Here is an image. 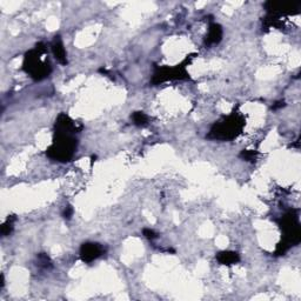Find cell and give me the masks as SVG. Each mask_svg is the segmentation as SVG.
Masks as SVG:
<instances>
[{"instance_id": "6da1fadb", "label": "cell", "mask_w": 301, "mask_h": 301, "mask_svg": "<svg viewBox=\"0 0 301 301\" xmlns=\"http://www.w3.org/2000/svg\"><path fill=\"white\" fill-rule=\"evenodd\" d=\"M278 223L283 236L281 241L276 246L274 255L275 257H281V255H285L293 246L299 245L301 241V230L297 209L292 208L287 211L278 220Z\"/></svg>"}, {"instance_id": "7a4b0ae2", "label": "cell", "mask_w": 301, "mask_h": 301, "mask_svg": "<svg viewBox=\"0 0 301 301\" xmlns=\"http://www.w3.org/2000/svg\"><path fill=\"white\" fill-rule=\"evenodd\" d=\"M246 126V119L238 112H232L230 115L216 121L209 129L206 138L209 140L230 141L239 136Z\"/></svg>"}, {"instance_id": "3957f363", "label": "cell", "mask_w": 301, "mask_h": 301, "mask_svg": "<svg viewBox=\"0 0 301 301\" xmlns=\"http://www.w3.org/2000/svg\"><path fill=\"white\" fill-rule=\"evenodd\" d=\"M46 53V45L38 43L33 50L25 54L23 62V69L36 82H40L51 74L52 67L48 59L43 60L41 55Z\"/></svg>"}, {"instance_id": "277c9868", "label": "cell", "mask_w": 301, "mask_h": 301, "mask_svg": "<svg viewBox=\"0 0 301 301\" xmlns=\"http://www.w3.org/2000/svg\"><path fill=\"white\" fill-rule=\"evenodd\" d=\"M78 140L73 134H64V133H54L52 145L46 149V156L52 160L60 163L71 162L76 155Z\"/></svg>"}, {"instance_id": "5b68a950", "label": "cell", "mask_w": 301, "mask_h": 301, "mask_svg": "<svg viewBox=\"0 0 301 301\" xmlns=\"http://www.w3.org/2000/svg\"><path fill=\"white\" fill-rule=\"evenodd\" d=\"M192 55H187V58L181 64L170 67V66H156L155 73H153L150 84L153 86L160 85L165 82H172V80H190V73L187 72L186 66L192 60Z\"/></svg>"}, {"instance_id": "8992f818", "label": "cell", "mask_w": 301, "mask_h": 301, "mask_svg": "<svg viewBox=\"0 0 301 301\" xmlns=\"http://www.w3.org/2000/svg\"><path fill=\"white\" fill-rule=\"evenodd\" d=\"M265 10L267 15H272L281 18L282 16L299 15L301 6L299 4H289L283 2H267L265 3Z\"/></svg>"}, {"instance_id": "52a82bcc", "label": "cell", "mask_w": 301, "mask_h": 301, "mask_svg": "<svg viewBox=\"0 0 301 301\" xmlns=\"http://www.w3.org/2000/svg\"><path fill=\"white\" fill-rule=\"evenodd\" d=\"M105 253V248L98 243H84L80 246V259L85 264H91Z\"/></svg>"}, {"instance_id": "ba28073f", "label": "cell", "mask_w": 301, "mask_h": 301, "mask_svg": "<svg viewBox=\"0 0 301 301\" xmlns=\"http://www.w3.org/2000/svg\"><path fill=\"white\" fill-rule=\"evenodd\" d=\"M83 129V126H78L66 113L58 115L54 124V133H64V134H76Z\"/></svg>"}, {"instance_id": "9c48e42d", "label": "cell", "mask_w": 301, "mask_h": 301, "mask_svg": "<svg viewBox=\"0 0 301 301\" xmlns=\"http://www.w3.org/2000/svg\"><path fill=\"white\" fill-rule=\"evenodd\" d=\"M51 47H52V52H53L54 58L57 59V61L59 62V64L62 66L67 65V62H68L67 55H66V51H65L64 44H62L60 36H55L53 38V40H52V44H51Z\"/></svg>"}, {"instance_id": "30bf717a", "label": "cell", "mask_w": 301, "mask_h": 301, "mask_svg": "<svg viewBox=\"0 0 301 301\" xmlns=\"http://www.w3.org/2000/svg\"><path fill=\"white\" fill-rule=\"evenodd\" d=\"M222 34L223 31L221 25H219L216 23H212L209 25L207 36L205 38V45L206 46H212V45L219 44L222 39Z\"/></svg>"}, {"instance_id": "8fae6325", "label": "cell", "mask_w": 301, "mask_h": 301, "mask_svg": "<svg viewBox=\"0 0 301 301\" xmlns=\"http://www.w3.org/2000/svg\"><path fill=\"white\" fill-rule=\"evenodd\" d=\"M216 261H218L220 265L231 266L238 264V262L240 261V255L239 253L233 251H222L216 254Z\"/></svg>"}, {"instance_id": "7c38bea8", "label": "cell", "mask_w": 301, "mask_h": 301, "mask_svg": "<svg viewBox=\"0 0 301 301\" xmlns=\"http://www.w3.org/2000/svg\"><path fill=\"white\" fill-rule=\"evenodd\" d=\"M262 27L265 30L269 29H278V30H283L285 29V25H283L282 20L279 18V17L272 16V15H266V17L262 19Z\"/></svg>"}, {"instance_id": "4fadbf2b", "label": "cell", "mask_w": 301, "mask_h": 301, "mask_svg": "<svg viewBox=\"0 0 301 301\" xmlns=\"http://www.w3.org/2000/svg\"><path fill=\"white\" fill-rule=\"evenodd\" d=\"M131 118L133 120V124L138 126V127H142V126H146L148 124V117H147L143 112H140V111L134 112Z\"/></svg>"}, {"instance_id": "5bb4252c", "label": "cell", "mask_w": 301, "mask_h": 301, "mask_svg": "<svg viewBox=\"0 0 301 301\" xmlns=\"http://www.w3.org/2000/svg\"><path fill=\"white\" fill-rule=\"evenodd\" d=\"M15 221H16V216L11 215V216H9L8 220H6L4 223H3V226H2V236L3 237H8L12 233L13 223H15Z\"/></svg>"}, {"instance_id": "9a60e30c", "label": "cell", "mask_w": 301, "mask_h": 301, "mask_svg": "<svg viewBox=\"0 0 301 301\" xmlns=\"http://www.w3.org/2000/svg\"><path fill=\"white\" fill-rule=\"evenodd\" d=\"M239 157L245 162H250V163H253L257 160V157H258V152L257 150H253V149H243L240 152Z\"/></svg>"}, {"instance_id": "2e32d148", "label": "cell", "mask_w": 301, "mask_h": 301, "mask_svg": "<svg viewBox=\"0 0 301 301\" xmlns=\"http://www.w3.org/2000/svg\"><path fill=\"white\" fill-rule=\"evenodd\" d=\"M38 266L41 268H51L52 267V261L50 257L45 253L38 254Z\"/></svg>"}, {"instance_id": "e0dca14e", "label": "cell", "mask_w": 301, "mask_h": 301, "mask_svg": "<svg viewBox=\"0 0 301 301\" xmlns=\"http://www.w3.org/2000/svg\"><path fill=\"white\" fill-rule=\"evenodd\" d=\"M142 234H143V237L147 238V239H149V240H155L158 238V234H157V232H155V231L150 230V229H143Z\"/></svg>"}, {"instance_id": "ac0fdd59", "label": "cell", "mask_w": 301, "mask_h": 301, "mask_svg": "<svg viewBox=\"0 0 301 301\" xmlns=\"http://www.w3.org/2000/svg\"><path fill=\"white\" fill-rule=\"evenodd\" d=\"M73 213H74V209H73V207H72V206H71V205H68V206H67V207H66V208H65V211H64V214H62V215H64V218H65V219H67V220H69V219H71V218H72Z\"/></svg>"}, {"instance_id": "d6986e66", "label": "cell", "mask_w": 301, "mask_h": 301, "mask_svg": "<svg viewBox=\"0 0 301 301\" xmlns=\"http://www.w3.org/2000/svg\"><path fill=\"white\" fill-rule=\"evenodd\" d=\"M285 106V101H279V103H276V105H273L272 108L273 110H278V108H281Z\"/></svg>"}]
</instances>
